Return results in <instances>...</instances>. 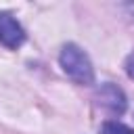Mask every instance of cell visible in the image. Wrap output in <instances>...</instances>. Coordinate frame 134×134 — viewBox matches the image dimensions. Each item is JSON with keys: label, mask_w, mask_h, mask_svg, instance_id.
<instances>
[{"label": "cell", "mask_w": 134, "mask_h": 134, "mask_svg": "<svg viewBox=\"0 0 134 134\" xmlns=\"http://www.w3.org/2000/svg\"><path fill=\"white\" fill-rule=\"evenodd\" d=\"M59 65L65 71L67 77H71L75 84H92L94 82V67L88 59V54L77 44H65L59 54Z\"/></svg>", "instance_id": "cell-1"}, {"label": "cell", "mask_w": 134, "mask_h": 134, "mask_svg": "<svg viewBox=\"0 0 134 134\" xmlns=\"http://www.w3.org/2000/svg\"><path fill=\"white\" fill-rule=\"evenodd\" d=\"M94 98H96V105L103 107L105 111H109L111 115H121L126 111V107H128L124 90L119 86L111 84V82L100 84L98 90H96V94H94Z\"/></svg>", "instance_id": "cell-2"}, {"label": "cell", "mask_w": 134, "mask_h": 134, "mask_svg": "<svg viewBox=\"0 0 134 134\" xmlns=\"http://www.w3.org/2000/svg\"><path fill=\"white\" fill-rule=\"evenodd\" d=\"M25 42V29L6 10H0V44L15 50Z\"/></svg>", "instance_id": "cell-3"}, {"label": "cell", "mask_w": 134, "mask_h": 134, "mask_svg": "<svg viewBox=\"0 0 134 134\" xmlns=\"http://www.w3.org/2000/svg\"><path fill=\"white\" fill-rule=\"evenodd\" d=\"M98 134H134V128H130V126H126L121 121L109 119V121H105L100 126V132Z\"/></svg>", "instance_id": "cell-4"}, {"label": "cell", "mask_w": 134, "mask_h": 134, "mask_svg": "<svg viewBox=\"0 0 134 134\" xmlns=\"http://www.w3.org/2000/svg\"><path fill=\"white\" fill-rule=\"evenodd\" d=\"M126 73H128V75L134 80V52H132V54L126 59Z\"/></svg>", "instance_id": "cell-5"}]
</instances>
